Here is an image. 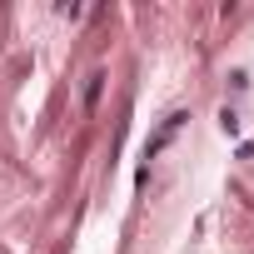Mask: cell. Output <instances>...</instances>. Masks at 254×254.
Segmentation results:
<instances>
[{
  "mask_svg": "<svg viewBox=\"0 0 254 254\" xmlns=\"http://www.w3.org/2000/svg\"><path fill=\"white\" fill-rule=\"evenodd\" d=\"M185 120H190V115H170V120H165V130H160V135L150 140V150H145V160H155V155H160V150H165V145L175 140V130H180Z\"/></svg>",
  "mask_w": 254,
  "mask_h": 254,
  "instance_id": "1",
  "label": "cell"
},
{
  "mask_svg": "<svg viewBox=\"0 0 254 254\" xmlns=\"http://www.w3.org/2000/svg\"><path fill=\"white\" fill-rule=\"evenodd\" d=\"M219 130H224V135H239V115H234V110H229V105H224V110H219Z\"/></svg>",
  "mask_w": 254,
  "mask_h": 254,
  "instance_id": "2",
  "label": "cell"
}]
</instances>
